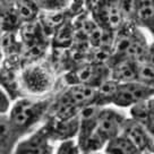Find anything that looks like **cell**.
Segmentation results:
<instances>
[{
	"label": "cell",
	"instance_id": "6da1fadb",
	"mask_svg": "<svg viewBox=\"0 0 154 154\" xmlns=\"http://www.w3.org/2000/svg\"><path fill=\"white\" fill-rule=\"evenodd\" d=\"M54 95L19 97L7 115H1L0 154H13L22 138L33 133L48 117Z\"/></svg>",
	"mask_w": 154,
	"mask_h": 154
},
{
	"label": "cell",
	"instance_id": "7a4b0ae2",
	"mask_svg": "<svg viewBox=\"0 0 154 154\" xmlns=\"http://www.w3.org/2000/svg\"><path fill=\"white\" fill-rule=\"evenodd\" d=\"M56 70L45 60L29 63L20 72V83L25 94L32 96H45L56 85Z\"/></svg>",
	"mask_w": 154,
	"mask_h": 154
},
{
	"label": "cell",
	"instance_id": "3957f363",
	"mask_svg": "<svg viewBox=\"0 0 154 154\" xmlns=\"http://www.w3.org/2000/svg\"><path fill=\"white\" fill-rule=\"evenodd\" d=\"M88 13L101 29L118 32L129 22L126 18L118 0H97L90 7Z\"/></svg>",
	"mask_w": 154,
	"mask_h": 154
},
{
	"label": "cell",
	"instance_id": "277c9868",
	"mask_svg": "<svg viewBox=\"0 0 154 154\" xmlns=\"http://www.w3.org/2000/svg\"><path fill=\"white\" fill-rule=\"evenodd\" d=\"M110 74L111 69L108 63L86 61L68 70L63 78L67 85L85 84L99 87L110 78Z\"/></svg>",
	"mask_w": 154,
	"mask_h": 154
},
{
	"label": "cell",
	"instance_id": "5b68a950",
	"mask_svg": "<svg viewBox=\"0 0 154 154\" xmlns=\"http://www.w3.org/2000/svg\"><path fill=\"white\" fill-rule=\"evenodd\" d=\"M53 143L49 126L42 122L33 133L19 140L13 154H54Z\"/></svg>",
	"mask_w": 154,
	"mask_h": 154
},
{
	"label": "cell",
	"instance_id": "8992f818",
	"mask_svg": "<svg viewBox=\"0 0 154 154\" xmlns=\"http://www.w3.org/2000/svg\"><path fill=\"white\" fill-rule=\"evenodd\" d=\"M154 96V88L140 81L119 83L112 106L131 108Z\"/></svg>",
	"mask_w": 154,
	"mask_h": 154
},
{
	"label": "cell",
	"instance_id": "52a82bcc",
	"mask_svg": "<svg viewBox=\"0 0 154 154\" xmlns=\"http://www.w3.org/2000/svg\"><path fill=\"white\" fill-rule=\"evenodd\" d=\"M127 117L120 113L119 111L112 108L103 106L99 113V121L96 130L106 138L108 142L116 136L122 133V128L125 125Z\"/></svg>",
	"mask_w": 154,
	"mask_h": 154
},
{
	"label": "cell",
	"instance_id": "ba28073f",
	"mask_svg": "<svg viewBox=\"0 0 154 154\" xmlns=\"http://www.w3.org/2000/svg\"><path fill=\"white\" fill-rule=\"evenodd\" d=\"M44 122H47L50 129L51 138L56 142H66V140H76L79 129V115L70 119H57L52 116H48Z\"/></svg>",
	"mask_w": 154,
	"mask_h": 154
},
{
	"label": "cell",
	"instance_id": "9c48e42d",
	"mask_svg": "<svg viewBox=\"0 0 154 154\" xmlns=\"http://www.w3.org/2000/svg\"><path fill=\"white\" fill-rule=\"evenodd\" d=\"M122 133L134 142L135 145L143 152V154H154V137L138 121L133 119L131 117L127 118L122 128Z\"/></svg>",
	"mask_w": 154,
	"mask_h": 154
},
{
	"label": "cell",
	"instance_id": "30bf717a",
	"mask_svg": "<svg viewBox=\"0 0 154 154\" xmlns=\"http://www.w3.org/2000/svg\"><path fill=\"white\" fill-rule=\"evenodd\" d=\"M102 106H97L95 103L88 104L83 108L79 113V129L77 135L76 142L78 146L81 147L97 128V121H99V113Z\"/></svg>",
	"mask_w": 154,
	"mask_h": 154
},
{
	"label": "cell",
	"instance_id": "8fae6325",
	"mask_svg": "<svg viewBox=\"0 0 154 154\" xmlns=\"http://www.w3.org/2000/svg\"><path fill=\"white\" fill-rule=\"evenodd\" d=\"M76 41V27L72 17H68L51 36V48L54 51H66Z\"/></svg>",
	"mask_w": 154,
	"mask_h": 154
},
{
	"label": "cell",
	"instance_id": "7c38bea8",
	"mask_svg": "<svg viewBox=\"0 0 154 154\" xmlns=\"http://www.w3.org/2000/svg\"><path fill=\"white\" fill-rule=\"evenodd\" d=\"M134 23L149 31L154 38V0H137Z\"/></svg>",
	"mask_w": 154,
	"mask_h": 154
},
{
	"label": "cell",
	"instance_id": "4fadbf2b",
	"mask_svg": "<svg viewBox=\"0 0 154 154\" xmlns=\"http://www.w3.org/2000/svg\"><path fill=\"white\" fill-rule=\"evenodd\" d=\"M111 69L110 77L119 83L137 81L138 63L134 60H120L109 66Z\"/></svg>",
	"mask_w": 154,
	"mask_h": 154
},
{
	"label": "cell",
	"instance_id": "5bb4252c",
	"mask_svg": "<svg viewBox=\"0 0 154 154\" xmlns=\"http://www.w3.org/2000/svg\"><path fill=\"white\" fill-rule=\"evenodd\" d=\"M104 154H143L133 140L126 134L120 135L111 138L103 151Z\"/></svg>",
	"mask_w": 154,
	"mask_h": 154
},
{
	"label": "cell",
	"instance_id": "9a60e30c",
	"mask_svg": "<svg viewBox=\"0 0 154 154\" xmlns=\"http://www.w3.org/2000/svg\"><path fill=\"white\" fill-rule=\"evenodd\" d=\"M118 84H119V82H117L110 77L106 82L102 83L99 87H96V95L94 103L102 106V108L111 106L113 103V99H115L116 92L118 88Z\"/></svg>",
	"mask_w": 154,
	"mask_h": 154
},
{
	"label": "cell",
	"instance_id": "2e32d148",
	"mask_svg": "<svg viewBox=\"0 0 154 154\" xmlns=\"http://www.w3.org/2000/svg\"><path fill=\"white\" fill-rule=\"evenodd\" d=\"M41 11H67L72 0H35Z\"/></svg>",
	"mask_w": 154,
	"mask_h": 154
},
{
	"label": "cell",
	"instance_id": "e0dca14e",
	"mask_svg": "<svg viewBox=\"0 0 154 154\" xmlns=\"http://www.w3.org/2000/svg\"><path fill=\"white\" fill-rule=\"evenodd\" d=\"M137 81L154 88V63L149 61L138 63Z\"/></svg>",
	"mask_w": 154,
	"mask_h": 154
},
{
	"label": "cell",
	"instance_id": "ac0fdd59",
	"mask_svg": "<svg viewBox=\"0 0 154 154\" xmlns=\"http://www.w3.org/2000/svg\"><path fill=\"white\" fill-rule=\"evenodd\" d=\"M82 151L77 144L76 140H66L59 143L54 154H81Z\"/></svg>",
	"mask_w": 154,
	"mask_h": 154
},
{
	"label": "cell",
	"instance_id": "d6986e66",
	"mask_svg": "<svg viewBox=\"0 0 154 154\" xmlns=\"http://www.w3.org/2000/svg\"><path fill=\"white\" fill-rule=\"evenodd\" d=\"M121 9L125 14L126 18L129 22L134 23V16L136 11V5H137V0H118Z\"/></svg>",
	"mask_w": 154,
	"mask_h": 154
},
{
	"label": "cell",
	"instance_id": "ffe728a7",
	"mask_svg": "<svg viewBox=\"0 0 154 154\" xmlns=\"http://www.w3.org/2000/svg\"><path fill=\"white\" fill-rule=\"evenodd\" d=\"M87 0H72L69 9L67 10V15L69 17H76L78 15L87 11L86 9Z\"/></svg>",
	"mask_w": 154,
	"mask_h": 154
},
{
	"label": "cell",
	"instance_id": "44dd1931",
	"mask_svg": "<svg viewBox=\"0 0 154 154\" xmlns=\"http://www.w3.org/2000/svg\"><path fill=\"white\" fill-rule=\"evenodd\" d=\"M0 94H1V104H0L1 115H7L10 111V109H11V106H13V104H11L13 99L10 97V95L4 88H1V93Z\"/></svg>",
	"mask_w": 154,
	"mask_h": 154
},
{
	"label": "cell",
	"instance_id": "7402d4cb",
	"mask_svg": "<svg viewBox=\"0 0 154 154\" xmlns=\"http://www.w3.org/2000/svg\"><path fill=\"white\" fill-rule=\"evenodd\" d=\"M147 61L154 63V40H153V42L149 44V56Z\"/></svg>",
	"mask_w": 154,
	"mask_h": 154
},
{
	"label": "cell",
	"instance_id": "603a6c76",
	"mask_svg": "<svg viewBox=\"0 0 154 154\" xmlns=\"http://www.w3.org/2000/svg\"><path fill=\"white\" fill-rule=\"evenodd\" d=\"M81 154H104V153H102V152H99V153H81Z\"/></svg>",
	"mask_w": 154,
	"mask_h": 154
},
{
	"label": "cell",
	"instance_id": "cb8c5ba5",
	"mask_svg": "<svg viewBox=\"0 0 154 154\" xmlns=\"http://www.w3.org/2000/svg\"><path fill=\"white\" fill-rule=\"evenodd\" d=\"M144 154H153V153H144Z\"/></svg>",
	"mask_w": 154,
	"mask_h": 154
},
{
	"label": "cell",
	"instance_id": "d4e9b609",
	"mask_svg": "<svg viewBox=\"0 0 154 154\" xmlns=\"http://www.w3.org/2000/svg\"><path fill=\"white\" fill-rule=\"evenodd\" d=\"M153 40H154V38H153Z\"/></svg>",
	"mask_w": 154,
	"mask_h": 154
}]
</instances>
